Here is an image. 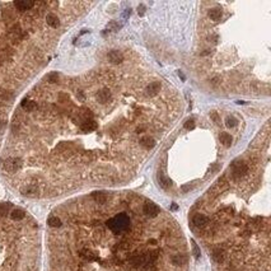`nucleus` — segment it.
Instances as JSON below:
<instances>
[{
    "instance_id": "b1692460",
    "label": "nucleus",
    "mask_w": 271,
    "mask_h": 271,
    "mask_svg": "<svg viewBox=\"0 0 271 271\" xmlns=\"http://www.w3.org/2000/svg\"><path fill=\"white\" fill-rule=\"evenodd\" d=\"M47 223H48V225L52 227V228H59L61 225V220H60V218H57V216H50Z\"/></svg>"
},
{
    "instance_id": "473e14b6",
    "label": "nucleus",
    "mask_w": 271,
    "mask_h": 271,
    "mask_svg": "<svg viewBox=\"0 0 271 271\" xmlns=\"http://www.w3.org/2000/svg\"><path fill=\"white\" fill-rule=\"evenodd\" d=\"M108 28H111V29H117L118 28V24L116 22H111V23H108Z\"/></svg>"
},
{
    "instance_id": "7ed1b4c3",
    "label": "nucleus",
    "mask_w": 271,
    "mask_h": 271,
    "mask_svg": "<svg viewBox=\"0 0 271 271\" xmlns=\"http://www.w3.org/2000/svg\"><path fill=\"white\" fill-rule=\"evenodd\" d=\"M22 167V160L19 158H8L3 160V169L8 173H14Z\"/></svg>"
},
{
    "instance_id": "f704fd0d",
    "label": "nucleus",
    "mask_w": 271,
    "mask_h": 271,
    "mask_svg": "<svg viewBox=\"0 0 271 271\" xmlns=\"http://www.w3.org/2000/svg\"><path fill=\"white\" fill-rule=\"evenodd\" d=\"M192 187L190 185H185V186H182V190H183V191L186 192V191H188V190H191Z\"/></svg>"
},
{
    "instance_id": "2eb2a0df",
    "label": "nucleus",
    "mask_w": 271,
    "mask_h": 271,
    "mask_svg": "<svg viewBox=\"0 0 271 271\" xmlns=\"http://www.w3.org/2000/svg\"><path fill=\"white\" fill-rule=\"evenodd\" d=\"M92 197H93V200L98 204H106L107 200H108L107 193H104V192H93Z\"/></svg>"
},
{
    "instance_id": "20e7f679",
    "label": "nucleus",
    "mask_w": 271,
    "mask_h": 271,
    "mask_svg": "<svg viewBox=\"0 0 271 271\" xmlns=\"http://www.w3.org/2000/svg\"><path fill=\"white\" fill-rule=\"evenodd\" d=\"M143 211H144V214L146 216H149V218H155V216L159 214V208H158L154 203H152V201H146L144 204V206H143Z\"/></svg>"
},
{
    "instance_id": "412c9836",
    "label": "nucleus",
    "mask_w": 271,
    "mask_h": 271,
    "mask_svg": "<svg viewBox=\"0 0 271 271\" xmlns=\"http://www.w3.org/2000/svg\"><path fill=\"white\" fill-rule=\"evenodd\" d=\"M209 17L213 21H219L222 18V10L219 8H214V9H210L209 10Z\"/></svg>"
},
{
    "instance_id": "f257e3e1",
    "label": "nucleus",
    "mask_w": 271,
    "mask_h": 271,
    "mask_svg": "<svg viewBox=\"0 0 271 271\" xmlns=\"http://www.w3.org/2000/svg\"><path fill=\"white\" fill-rule=\"evenodd\" d=\"M106 224L115 234H120L130 227V219L125 213H121V214L116 215L115 218L108 219Z\"/></svg>"
},
{
    "instance_id": "7c9ffc66",
    "label": "nucleus",
    "mask_w": 271,
    "mask_h": 271,
    "mask_svg": "<svg viewBox=\"0 0 271 271\" xmlns=\"http://www.w3.org/2000/svg\"><path fill=\"white\" fill-rule=\"evenodd\" d=\"M251 235V230H248L246 228V229H243L242 232H241V237H243V238H248Z\"/></svg>"
},
{
    "instance_id": "0eeeda50",
    "label": "nucleus",
    "mask_w": 271,
    "mask_h": 271,
    "mask_svg": "<svg viewBox=\"0 0 271 271\" xmlns=\"http://www.w3.org/2000/svg\"><path fill=\"white\" fill-rule=\"evenodd\" d=\"M227 258V253L223 248H215L213 251V260H214L216 264H223Z\"/></svg>"
},
{
    "instance_id": "6ab92c4d",
    "label": "nucleus",
    "mask_w": 271,
    "mask_h": 271,
    "mask_svg": "<svg viewBox=\"0 0 271 271\" xmlns=\"http://www.w3.org/2000/svg\"><path fill=\"white\" fill-rule=\"evenodd\" d=\"M46 21H47V24L50 27H52V28H57L59 24H60L59 18H57L55 14H48L47 17H46Z\"/></svg>"
},
{
    "instance_id": "79ce46f5",
    "label": "nucleus",
    "mask_w": 271,
    "mask_h": 271,
    "mask_svg": "<svg viewBox=\"0 0 271 271\" xmlns=\"http://www.w3.org/2000/svg\"><path fill=\"white\" fill-rule=\"evenodd\" d=\"M172 210H177V205H176V204L172 205Z\"/></svg>"
},
{
    "instance_id": "39448f33",
    "label": "nucleus",
    "mask_w": 271,
    "mask_h": 271,
    "mask_svg": "<svg viewBox=\"0 0 271 271\" xmlns=\"http://www.w3.org/2000/svg\"><path fill=\"white\" fill-rule=\"evenodd\" d=\"M129 262L133 267H140V266L145 265V253H135L129 258Z\"/></svg>"
},
{
    "instance_id": "e433bc0d",
    "label": "nucleus",
    "mask_w": 271,
    "mask_h": 271,
    "mask_svg": "<svg viewBox=\"0 0 271 271\" xmlns=\"http://www.w3.org/2000/svg\"><path fill=\"white\" fill-rule=\"evenodd\" d=\"M144 130H145V127H144V126H139L138 129H136L138 133H141V131H144Z\"/></svg>"
},
{
    "instance_id": "5701e85b",
    "label": "nucleus",
    "mask_w": 271,
    "mask_h": 271,
    "mask_svg": "<svg viewBox=\"0 0 271 271\" xmlns=\"http://www.w3.org/2000/svg\"><path fill=\"white\" fill-rule=\"evenodd\" d=\"M220 143L224 145V146H229L232 144V136L229 134H227V133H223V134H220Z\"/></svg>"
},
{
    "instance_id": "4be33fe9",
    "label": "nucleus",
    "mask_w": 271,
    "mask_h": 271,
    "mask_svg": "<svg viewBox=\"0 0 271 271\" xmlns=\"http://www.w3.org/2000/svg\"><path fill=\"white\" fill-rule=\"evenodd\" d=\"M26 216V213L22 210V209H15V210L11 211V214H10V218L13 219V220H21L23 219Z\"/></svg>"
},
{
    "instance_id": "a211bd4d",
    "label": "nucleus",
    "mask_w": 271,
    "mask_h": 271,
    "mask_svg": "<svg viewBox=\"0 0 271 271\" xmlns=\"http://www.w3.org/2000/svg\"><path fill=\"white\" fill-rule=\"evenodd\" d=\"M158 181H159V185L163 188H165V190L169 188L172 186V181L169 180L168 177H165L164 175H162V173H160V175H158Z\"/></svg>"
},
{
    "instance_id": "bb28decb",
    "label": "nucleus",
    "mask_w": 271,
    "mask_h": 271,
    "mask_svg": "<svg viewBox=\"0 0 271 271\" xmlns=\"http://www.w3.org/2000/svg\"><path fill=\"white\" fill-rule=\"evenodd\" d=\"M57 80H59V74H57V73H51V74L48 75V82L50 83H56Z\"/></svg>"
},
{
    "instance_id": "423d86ee",
    "label": "nucleus",
    "mask_w": 271,
    "mask_h": 271,
    "mask_svg": "<svg viewBox=\"0 0 271 271\" xmlns=\"http://www.w3.org/2000/svg\"><path fill=\"white\" fill-rule=\"evenodd\" d=\"M192 223H193V225H195L196 228H199V229H204V228L209 224V218L206 215L200 214L199 213V214H196L192 218Z\"/></svg>"
},
{
    "instance_id": "c9c22d12",
    "label": "nucleus",
    "mask_w": 271,
    "mask_h": 271,
    "mask_svg": "<svg viewBox=\"0 0 271 271\" xmlns=\"http://www.w3.org/2000/svg\"><path fill=\"white\" fill-rule=\"evenodd\" d=\"M78 98H79V99H82V101H84V98H86V97H84L83 92H78Z\"/></svg>"
},
{
    "instance_id": "a878e982",
    "label": "nucleus",
    "mask_w": 271,
    "mask_h": 271,
    "mask_svg": "<svg viewBox=\"0 0 271 271\" xmlns=\"http://www.w3.org/2000/svg\"><path fill=\"white\" fill-rule=\"evenodd\" d=\"M191 243H192L193 255H195V257H196V258H199V257H200V250H199V247H197V245H196V242H195V241H191Z\"/></svg>"
},
{
    "instance_id": "c756f323",
    "label": "nucleus",
    "mask_w": 271,
    "mask_h": 271,
    "mask_svg": "<svg viewBox=\"0 0 271 271\" xmlns=\"http://www.w3.org/2000/svg\"><path fill=\"white\" fill-rule=\"evenodd\" d=\"M83 160H84V162H87V163H88V162L93 160V155H92L91 153H84V154H83Z\"/></svg>"
},
{
    "instance_id": "a19ab883",
    "label": "nucleus",
    "mask_w": 271,
    "mask_h": 271,
    "mask_svg": "<svg viewBox=\"0 0 271 271\" xmlns=\"http://www.w3.org/2000/svg\"><path fill=\"white\" fill-rule=\"evenodd\" d=\"M178 75L181 76V79H182V80H185V75H183V74H182V73H181V71L178 73Z\"/></svg>"
},
{
    "instance_id": "ddd939ff",
    "label": "nucleus",
    "mask_w": 271,
    "mask_h": 271,
    "mask_svg": "<svg viewBox=\"0 0 271 271\" xmlns=\"http://www.w3.org/2000/svg\"><path fill=\"white\" fill-rule=\"evenodd\" d=\"M159 91H160V83L159 82H153L146 87V94L148 96H155Z\"/></svg>"
},
{
    "instance_id": "dca6fc26",
    "label": "nucleus",
    "mask_w": 271,
    "mask_h": 271,
    "mask_svg": "<svg viewBox=\"0 0 271 271\" xmlns=\"http://www.w3.org/2000/svg\"><path fill=\"white\" fill-rule=\"evenodd\" d=\"M172 264L173 265H176V266H182V265H185L186 262H187V257L185 256V255H175V256H172Z\"/></svg>"
},
{
    "instance_id": "6e6552de",
    "label": "nucleus",
    "mask_w": 271,
    "mask_h": 271,
    "mask_svg": "<svg viewBox=\"0 0 271 271\" xmlns=\"http://www.w3.org/2000/svg\"><path fill=\"white\" fill-rule=\"evenodd\" d=\"M79 255H80V257L84 258V260H87V261L97 260V253L94 252V251L89 250V248H82L79 251Z\"/></svg>"
},
{
    "instance_id": "ea45409f",
    "label": "nucleus",
    "mask_w": 271,
    "mask_h": 271,
    "mask_svg": "<svg viewBox=\"0 0 271 271\" xmlns=\"http://www.w3.org/2000/svg\"><path fill=\"white\" fill-rule=\"evenodd\" d=\"M209 53H210V51H209V50H205V51L201 53V55H209Z\"/></svg>"
},
{
    "instance_id": "4468645a",
    "label": "nucleus",
    "mask_w": 271,
    "mask_h": 271,
    "mask_svg": "<svg viewBox=\"0 0 271 271\" xmlns=\"http://www.w3.org/2000/svg\"><path fill=\"white\" fill-rule=\"evenodd\" d=\"M82 130L83 131H87V133H89V131H93L97 129V122L94 120H86L83 123H82Z\"/></svg>"
},
{
    "instance_id": "f03ea898",
    "label": "nucleus",
    "mask_w": 271,
    "mask_h": 271,
    "mask_svg": "<svg viewBox=\"0 0 271 271\" xmlns=\"http://www.w3.org/2000/svg\"><path fill=\"white\" fill-rule=\"evenodd\" d=\"M230 173H232V178L234 181H238L248 173V165L245 162H234L233 165H232Z\"/></svg>"
},
{
    "instance_id": "393cba45",
    "label": "nucleus",
    "mask_w": 271,
    "mask_h": 271,
    "mask_svg": "<svg viewBox=\"0 0 271 271\" xmlns=\"http://www.w3.org/2000/svg\"><path fill=\"white\" fill-rule=\"evenodd\" d=\"M237 120H235L234 117H232V116H228V117L225 118V125L228 126V127H230V129H232V127H235V126H237Z\"/></svg>"
},
{
    "instance_id": "cd10ccee",
    "label": "nucleus",
    "mask_w": 271,
    "mask_h": 271,
    "mask_svg": "<svg viewBox=\"0 0 271 271\" xmlns=\"http://www.w3.org/2000/svg\"><path fill=\"white\" fill-rule=\"evenodd\" d=\"M193 127H195V121H193V120H187V121L185 122V129L192 130Z\"/></svg>"
},
{
    "instance_id": "72a5a7b5",
    "label": "nucleus",
    "mask_w": 271,
    "mask_h": 271,
    "mask_svg": "<svg viewBox=\"0 0 271 271\" xmlns=\"http://www.w3.org/2000/svg\"><path fill=\"white\" fill-rule=\"evenodd\" d=\"M144 10H145V6L144 5H140V6L138 8V11H139V14H140V15L144 14Z\"/></svg>"
},
{
    "instance_id": "9d476101",
    "label": "nucleus",
    "mask_w": 271,
    "mask_h": 271,
    "mask_svg": "<svg viewBox=\"0 0 271 271\" xmlns=\"http://www.w3.org/2000/svg\"><path fill=\"white\" fill-rule=\"evenodd\" d=\"M21 192L23 193V195H26V196H36L37 192H38V188H37L36 185L31 183V185L24 186V187L21 190Z\"/></svg>"
},
{
    "instance_id": "4c0bfd02",
    "label": "nucleus",
    "mask_w": 271,
    "mask_h": 271,
    "mask_svg": "<svg viewBox=\"0 0 271 271\" xmlns=\"http://www.w3.org/2000/svg\"><path fill=\"white\" fill-rule=\"evenodd\" d=\"M211 82H213V84H218V82H219V78H214V79L211 80Z\"/></svg>"
},
{
    "instance_id": "f8f14e48",
    "label": "nucleus",
    "mask_w": 271,
    "mask_h": 271,
    "mask_svg": "<svg viewBox=\"0 0 271 271\" xmlns=\"http://www.w3.org/2000/svg\"><path fill=\"white\" fill-rule=\"evenodd\" d=\"M111 98V92L108 89H102L97 93V101L99 103H106L108 102V99Z\"/></svg>"
},
{
    "instance_id": "f3484780",
    "label": "nucleus",
    "mask_w": 271,
    "mask_h": 271,
    "mask_svg": "<svg viewBox=\"0 0 271 271\" xmlns=\"http://www.w3.org/2000/svg\"><path fill=\"white\" fill-rule=\"evenodd\" d=\"M140 145L144 146L146 149H152L153 146L155 145V141H154V139L150 138V136H144V138H141V140H140Z\"/></svg>"
},
{
    "instance_id": "58836bf2",
    "label": "nucleus",
    "mask_w": 271,
    "mask_h": 271,
    "mask_svg": "<svg viewBox=\"0 0 271 271\" xmlns=\"http://www.w3.org/2000/svg\"><path fill=\"white\" fill-rule=\"evenodd\" d=\"M149 243H150V245H157V241H155V239H150Z\"/></svg>"
},
{
    "instance_id": "9b49d317",
    "label": "nucleus",
    "mask_w": 271,
    "mask_h": 271,
    "mask_svg": "<svg viewBox=\"0 0 271 271\" xmlns=\"http://www.w3.org/2000/svg\"><path fill=\"white\" fill-rule=\"evenodd\" d=\"M33 1H24V0H18V1H14V6L17 8L19 11H26L28 10L29 8L33 6Z\"/></svg>"
},
{
    "instance_id": "1a4fd4ad",
    "label": "nucleus",
    "mask_w": 271,
    "mask_h": 271,
    "mask_svg": "<svg viewBox=\"0 0 271 271\" xmlns=\"http://www.w3.org/2000/svg\"><path fill=\"white\" fill-rule=\"evenodd\" d=\"M108 59L113 64H121L123 61V55L117 50H112V51L108 52Z\"/></svg>"
},
{
    "instance_id": "aec40b11",
    "label": "nucleus",
    "mask_w": 271,
    "mask_h": 271,
    "mask_svg": "<svg viewBox=\"0 0 271 271\" xmlns=\"http://www.w3.org/2000/svg\"><path fill=\"white\" fill-rule=\"evenodd\" d=\"M22 107L24 108L27 112H31V111L36 110V108H37V104H36V102H33V101H27V99H24V101L22 102Z\"/></svg>"
},
{
    "instance_id": "c85d7f7f",
    "label": "nucleus",
    "mask_w": 271,
    "mask_h": 271,
    "mask_svg": "<svg viewBox=\"0 0 271 271\" xmlns=\"http://www.w3.org/2000/svg\"><path fill=\"white\" fill-rule=\"evenodd\" d=\"M10 205H6V204H4V205H0V215H5L6 213H8V209H9Z\"/></svg>"
},
{
    "instance_id": "2f4dec72",
    "label": "nucleus",
    "mask_w": 271,
    "mask_h": 271,
    "mask_svg": "<svg viewBox=\"0 0 271 271\" xmlns=\"http://www.w3.org/2000/svg\"><path fill=\"white\" fill-rule=\"evenodd\" d=\"M210 117H211V120H213V121H214V122L219 123V121H220V120H219V115L216 113V112H213V113L210 115Z\"/></svg>"
},
{
    "instance_id": "37998d69",
    "label": "nucleus",
    "mask_w": 271,
    "mask_h": 271,
    "mask_svg": "<svg viewBox=\"0 0 271 271\" xmlns=\"http://www.w3.org/2000/svg\"><path fill=\"white\" fill-rule=\"evenodd\" d=\"M3 125H4V123H3V121H0V127H1Z\"/></svg>"
}]
</instances>
